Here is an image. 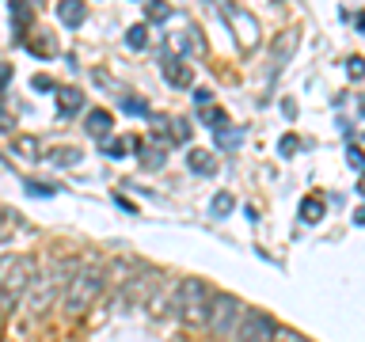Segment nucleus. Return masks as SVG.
I'll list each match as a JSON object with an SVG mask.
<instances>
[{"label":"nucleus","instance_id":"obj_1","mask_svg":"<svg viewBox=\"0 0 365 342\" xmlns=\"http://www.w3.org/2000/svg\"><path fill=\"white\" fill-rule=\"evenodd\" d=\"M73 270H76L73 259H57V255H54V259H49V266H46V274H34V282L27 285V293H23L27 312H31V316H42V312H46L49 304L61 297V289L69 285Z\"/></svg>","mask_w":365,"mask_h":342},{"label":"nucleus","instance_id":"obj_2","mask_svg":"<svg viewBox=\"0 0 365 342\" xmlns=\"http://www.w3.org/2000/svg\"><path fill=\"white\" fill-rule=\"evenodd\" d=\"M210 285L202 282V277H183V282H175V289H171V304L168 312L175 319H183L187 327H206V316H210Z\"/></svg>","mask_w":365,"mask_h":342},{"label":"nucleus","instance_id":"obj_3","mask_svg":"<svg viewBox=\"0 0 365 342\" xmlns=\"http://www.w3.org/2000/svg\"><path fill=\"white\" fill-rule=\"evenodd\" d=\"M103 289H107V270L96 266V262H84V266H76L73 277H69L61 304H65L69 316H80V312H88L91 304L103 297Z\"/></svg>","mask_w":365,"mask_h":342},{"label":"nucleus","instance_id":"obj_4","mask_svg":"<svg viewBox=\"0 0 365 342\" xmlns=\"http://www.w3.org/2000/svg\"><path fill=\"white\" fill-rule=\"evenodd\" d=\"M38 274V262L31 255H4L0 259V308L4 304H16L27 293V285Z\"/></svg>","mask_w":365,"mask_h":342},{"label":"nucleus","instance_id":"obj_5","mask_svg":"<svg viewBox=\"0 0 365 342\" xmlns=\"http://www.w3.org/2000/svg\"><path fill=\"white\" fill-rule=\"evenodd\" d=\"M243 304H240V297H232V293H213V301H210V316H206V327H210L217 339H232V331H236V323L243 319Z\"/></svg>","mask_w":365,"mask_h":342},{"label":"nucleus","instance_id":"obj_6","mask_svg":"<svg viewBox=\"0 0 365 342\" xmlns=\"http://www.w3.org/2000/svg\"><path fill=\"white\" fill-rule=\"evenodd\" d=\"M278 323L267 316V312H243V319L236 323L232 339L236 342H274Z\"/></svg>","mask_w":365,"mask_h":342},{"label":"nucleus","instance_id":"obj_7","mask_svg":"<svg viewBox=\"0 0 365 342\" xmlns=\"http://www.w3.org/2000/svg\"><path fill=\"white\" fill-rule=\"evenodd\" d=\"M160 65H164V80H168L171 88H190L195 73H190V65L183 61V57H175V54H168V49H164V54H160Z\"/></svg>","mask_w":365,"mask_h":342},{"label":"nucleus","instance_id":"obj_8","mask_svg":"<svg viewBox=\"0 0 365 342\" xmlns=\"http://www.w3.org/2000/svg\"><path fill=\"white\" fill-rule=\"evenodd\" d=\"M293 49H297V31H285L282 38H278V46L270 49V80H278L285 69V61L293 57Z\"/></svg>","mask_w":365,"mask_h":342},{"label":"nucleus","instance_id":"obj_9","mask_svg":"<svg viewBox=\"0 0 365 342\" xmlns=\"http://www.w3.org/2000/svg\"><path fill=\"white\" fill-rule=\"evenodd\" d=\"M57 19H61V27H69V31H76V27H84V19H88V4L84 0H57Z\"/></svg>","mask_w":365,"mask_h":342},{"label":"nucleus","instance_id":"obj_10","mask_svg":"<svg viewBox=\"0 0 365 342\" xmlns=\"http://www.w3.org/2000/svg\"><path fill=\"white\" fill-rule=\"evenodd\" d=\"M111 126H114V118H111V111H103V106H91L88 118H84V130H88L96 141L111 137Z\"/></svg>","mask_w":365,"mask_h":342},{"label":"nucleus","instance_id":"obj_11","mask_svg":"<svg viewBox=\"0 0 365 342\" xmlns=\"http://www.w3.org/2000/svg\"><path fill=\"white\" fill-rule=\"evenodd\" d=\"M80 106H84V91L76 88V84H69V88H57V114H61V118H73Z\"/></svg>","mask_w":365,"mask_h":342},{"label":"nucleus","instance_id":"obj_12","mask_svg":"<svg viewBox=\"0 0 365 342\" xmlns=\"http://www.w3.org/2000/svg\"><path fill=\"white\" fill-rule=\"evenodd\" d=\"M213 145H217V148H240L243 145V130H240V126H232V122L217 126V130H213Z\"/></svg>","mask_w":365,"mask_h":342},{"label":"nucleus","instance_id":"obj_13","mask_svg":"<svg viewBox=\"0 0 365 342\" xmlns=\"http://www.w3.org/2000/svg\"><path fill=\"white\" fill-rule=\"evenodd\" d=\"M133 148H137V160H141L145 171H160L164 168V145H141L137 141Z\"/></svg>","mask_w":365,"mask_h":342},{"label":"nucleus","instance_id":"obj_14","mask_svg":"<svg viewBox=\"0 0 365 342\" xmlns=\"http://www.w3.org/2000/svg\"><path fill=\"white\" fill-rule=\"evenodd\" d=\"M324 213H327V202H324V198L309 194L305 202H300V220H305V225H320V220H324Z\"/></svg>","mask_w":365,"mask_h":342},{"label":"nucleus","instance_id":"obj_15","mask_svg":"<svg viewBox=\"0 0 365 342\" xmlns=\"http://www.w3.org/2000/svg\"><path fill=\"white\" fill-rule=\"evenodd\" d=\"M187 163H190L195 175H213V171H217V160H213V152H206V148H190Z\"/></svg>","mask_w":365,"mask_h":342},{"label":"nucleus","instance_id":"obj_16","mask_svg":"<svg viewBox=\"0 0 365 342\" xmlns=\"http://www.w3.org/2000/svg\"><path fill=\"white\" fill-rule=\"evenodd\" d=\"M225 16L236 23V31H247V46H255V38H259V23H255L252 16H243V19H240V12H236L232 4H225Z\"/></svg>","mask_w":365,"mask_h":342},{"label":"nucleus","instance_id":"obj_17","mask_svg":"<svg viewBox=\"0 0 365 342\" xmlns=\"http://www.w3.org/2000/svg\"><path fill=\"white\" fill-rule=\"evenodd\" d=\"M80 160H84V152H80V148H73V145L54 148V152H49V163H54V168H76Z\"/></svg>","mask_w":365,"mask_h":342},{"label":"nucleus","instance_id":"obj_18","mask_svg":"<svg viewBox=\"0 0 365 342\" xmlns=\"http://www.w3.org/2000/svg\"><path fill=\"white\" fill-rule=\"evenodd\" d=\"M145 19H148V23H168V19H171V4H168V0H145Z\"/></svg>","mask_w":365,"mask_h":342},{"label":"nucleus","instance_id":"obj_19","mask_svg":"<svg viewBox=\"0 0 365 342\" xmlns=\"http://www.w3.org/2000/svg\"><path fill=\"white\" fill-rule=\"evenodd\" d=\"M118 106H122V114H130V118H148V103L145 99H137V95H122L118 99Z\"/></svg>","mask_w":365,"mask_h":342},{"label":"nucleus","instance_id":"obj_20","mask_svg":"<svg viewBox=\"0 0 365 342\" xmlns=\"http://www.w3.org/2000/svg\"><path fill=\"white\" fill-rule=\"evenodd\" d=\"M232 209H236V198L228 194V190H221V194L213 198V205H210V213H213V217H217V220H225Z\"/></svg>","mask_w":365,"mask_h":342},{"label":"nucleus","instance_id":"obj_21","mask_svg":"<svg viewBox=\"0 0 365 342\" xmlns=\"http://www.w3.org/2000/svg\"><path fill=\"white\" fill-rule=\"evenodd\" d=\"M126 46H130V49H145L148 46V27L145 23H133L130 31H126Z\"/></svg>","mask_w":365,"mask_h":342},{"label":"nucleus","instance_id":"obj_22","mask_svg":"<svg viewBox=\"0 0 365 342\" xmlns=\"http://www.w3.org/2000/svg\"><path fill=\"white\" fill-rule=\"evenodd\" d=\"M133 145H137V141H122V137H114V141H111V137H107V141H103V152H107V156H114V160H122V156L130 152Z\"/></svg>","mask_w":365,"mask_h":342},{"label":"nucleus","instance_id":"obj_23","mask_svg":"<svg viewBox=\"0 0 365 342\" xmlns=\"http://www.w3.org/2000/svg\"><path fill=\"white\" fill-rule=\"evenodd\" d=\"M168 126H171V141H179V145H183V141H190V122L187 118H168Z\"/></svg>","mask_w":365,"mask_h":342},{"label":"nucleus","instance_id":"obj_24","mask_svg":"<svg viewBox=\"0 0 365 342\" xmlns=\"http://www.w3.org/2000/svg\"><path fill=\"white\" fill-rule=\"evenodd\" d=\"M202 122L210 126V130H217V126H225V122H228V114L221 111V106H213V103H210V106H202Z\"/></svg>","mask_w":365,"mask_h":342},{"label":"nucleus","instance_id":"obj_25","mask_svg":"<svg viewBox=\"0 0 365 342\" xmlns=\"http://www.w3.org/2000/svg\"><path fill=\"white\" fill-rule=\"evenodd\" d=\"M16 152L27 156V160H34V156H38V141L34 137H16Z\"/></svg>","mask_w":365,"mask_h":342},{"label":"nucleus","instance_id":"obj_26","mask_svg":"<svg viewBox=\"0 0 365 342\" xmlns=\"http://www.w3.org/2000/svg\"><path fill=\"white\" fill-rule=\"evenodd\" d=\"M12 220H16V217H12L8 209H0V244H8L12 232H16V225H12Z\"/></svg>","mask_w":365,"mask_h":342},{"label":"nucleus","instance_id":"obj_27","mask_svg":"<svg viewBox=\"0 0 365 342\" xmlns=\"http://www.w3.org/2000/svg\"><path fill=\"white\" fill-rule=\"evenodd\" d=\"M27 194H34V198H54L57 187H54V183H31V179H27Z\"/></svg>","mask_w":365,"mask_h":342},{"label":"nucleus","instance_id":"obj_28","mask_svg":"<svg viewBox=\"0 0 365 342\" xmlns=\"http://www.w3.org/2000/svg\"><path fill=\"white\" fill-rule=\"evenodd\" d=\"M12 19H16V34H23V23H27V4L23 0H12Z\"/></svg>","mask_w":365,"mask_h":342},{"label":"nucleus","instance_id":"obj_29","mask_svg":"<svg viewBox=\"0 0 365 342\" xmlns=\"http://www.w3.org/2000/svg\"><path fill=\"white\" fill-rule=\"evenodd\" d=\"M346 76H350V80H362V76H365V61H362V57H346Z\"/></svg>","mask_w":365,"mask_h":342},{"label":"nucleus","instance_id":"obj_30","mask_svg":"<svg viewBox=\"0 0 365 342\" xmlns=\"http://www.w3.org/2000/svg\"><path fill=\"white\" fill-rule=\"evenodd\" d=\"M297 148H300V137H297V133H285V137L278 141V152H282V156H293Z\"/></svg>","mask_w":365,"mask_h":342},{"label":"nucleus","instance_id":"obj_31","mask_svg":"<svg viewBox=\"0 0 365 342\" xmlns=\"http://www.w3.org/2000/svg\"><path fill=\"white\" fill-rule=\"evenodd\" d=\"M346 160H350V168H354V171H362V163H365V160H362V148L350 145V148H346Z\"/></svg>","mask_w":365,"mask_h":342},{"label":"nucleus","instance_id":"obj_32","mask_svg":"<svg viewBox=\"0 0 365 342\" xmlns=\"http://www.w3.org/2000/svg\"><path fill=\"white\" fill-rule=\"evenodd\" d=\"M31 88H34V91H57V84L49 80V76H34V80H31Z\"/></svg>","mask_w":365,"mask_h":342},{"label":"nucleus","instance_id":"obj_33","mask_svg":"<svg viewBox=\"0 0 365 342\" xmlns=\"http://www.w3.org/2000/svg\"><path fill=\"white\" fill-rule=\"evenodd\" d=\"M274 342H309V339H305V334H297V331H278Z\"/></svg>","mask_w":365,"mask_h":342},{"label":"nucleus","instance_id":"obj_34","mask_svg":"<svg viewBox=\"0 0 365 342\" xmlns=\"http://www.w3.org/2000/svg\"><path fill=\"white\" fill-rule=\"evenodd\" d=\"M195 103H198V106H210V103H213V91L198 88V91H195Z\"/></svg>","mask_w":365,"mask_h":342},{"label":"nucleus","instance_id":"obj_35","mask_svg":"<svg viewBox=\"0 0 365 342\" xmlns=\"http://www.w3.org/2000/svg\"><path fill=\"white\" fill-rule=\"evenodd\" d=\"M8 84H12V65L0 61V88H8Z\"/></svg>","mask_w":365,"mask_h":342}]
</instances>
